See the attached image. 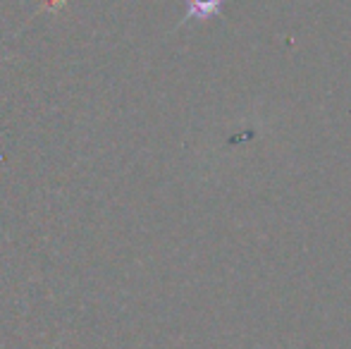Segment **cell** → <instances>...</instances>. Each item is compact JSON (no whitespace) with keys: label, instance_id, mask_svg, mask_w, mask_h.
I'll return each instance as SVG.
<instances>
[{"label":"cell","instance_id":"1","mask_svg":"<svg viewBox=\"0 0 351 349\" xmlns=\"http://www.w3.org/2000/svg\"><path fill=\"white\" fill-rule=\"evenodd\" d=\"M222 0H186V17L194 19H208L217 14Z\"/></svg>","mask_w":351,"mask_h":349}]
</instances>
